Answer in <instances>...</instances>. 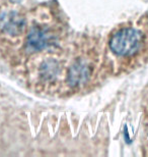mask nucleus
<instances>
[{"label": "nucleus", "instance_id": "1", "mask_svg": "<svg viewBox=\"0 0 148 157\" xmlns=\"http://www.w3.org/2000/svg\"><path fill=\"white\" fill-rule=\"evenodd\" d=\"M142 42V34L139 31L127 28L118 31L110 40V48L121 56L132 55L139 49Z\"/></svg>", "mask_w": 148, "mask_h": 157}, {"label": "nucleus", "instance_id": "2", "mask_svg": "<svg viewBox=\"0 0 148 157\" xmlns=\"http://www.w3.org/2000/svg\"><path fill=\"white\" fill-rule=\"evenodd\" d=\"M54 42V35L48 28L34 27L27 37V46L34 51L47 48Z\"/></svg>", "mask_w": 148, "mask_h": 157}, {"label": "nucleus", "instance_id": "4", "mask_svg": "<svg viewBox=\"0 0 148 157\" xmlns=\"http://www.w3.org/2000/svg\"><path fill=\"white\" fill-rule=\"evenodd\" d=\"M90 76V68L85 62L77 61L69 70L68 82L71 86H80L88 80Z\"/></svg>", "mask_w": 148, "mask_h": 157}, {"label": "nucleus", "instance_id": "3", "mask_svg": "<svg viewBox=\"0 0 148 157\" xmlns=\"http://www.w3.org/2000/svg\"><path fill=\"white\" fill-rule=\"evenodd\" d=\"M0 26L5 33L12 36L20 35L26 28L23 17L15 11H9L0 17Z\"/></svg>", "mask_w": 148, "mask_h": 157}, {"label": "nucleus", "instance_id": "5", "mask_svg": "<svg viewBox=\"0 0 148 157\" xmlns=\"http://www.w3.org/2000/svg\"><path fill=\"white\" fill-rule=\"evenodd\" d=\"M9 1H11V2H16V1H20V0H9Z\"/></svg>", "mask_w": 148, "mask_h": 157}]
</instances>
